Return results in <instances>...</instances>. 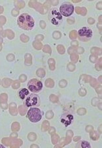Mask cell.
Masks as SVG:
<instances>
[{"instance_id": "obj_1", "label": "cell", "mask_w": 102, "mask_h": 148, "mask_svg": "<svg viewBox=\"0 0 102 148\" xmlns=\"http://www.w3.org/2000/svg\"><path fill=\"white\" fill-rule=\"evenodd\" d=\"M18 25L19 27L26 30H32L34 27L35 22L34 18L27 13L21 15L18 18Z\"/></svg>"}, {"instance_id": "obj_10", "label": "cell", "mask_w": 102, "mask_h": 148, "mask_svg": "<svg viewBox=\"0 0 102 148\" xmlns=\"http://www.w3.org/2000/svg\"><path fill=\"white\" fill-rule=\"evenodd\" d=\"M0 147H3V145H0Z\"/></svg>"}, {"instance_id": "obj_9", "label": "cell", "mask_w": 102, "mask_h": 148, "mask_svg": "<svg viewBox=\"0 0 102 148\" xmlns=\"http://www.w3.org/2000/svg\"><path fill=\"white\" fill-rule=\"evenodd\" d=\"M81 147L84 148V147H90V145L88 142H82L81 144Z\"/></svg>"}, {"instance_id": "obj_5", "label": "cell", "mask_w": 102, "mask_h": 148, "mask_svg": "<svg viewBox=\"0 0 102 148\" xmlns=\"http://www.w3.org/2000/svg\"><path fill=\"white\" fill-rule=\"evenodd\" d=\"M59 12L64 16H69L74 12V6L72 4L65 3L60 7Z\"/></svg>"}, {"instance_id": "obj_8", "label": "cell", "mask_w": 102, "mask_h": 148, "mask_svg": "<svg viewBox=\"0 0 102 148\" xmlns=\"http://www.w3.org/2000/svg\"><path fill=\"white\" fill-rule=\"evenodd\" d=\"M19 97L21 99H24L25 97H27V95L28 94V90L27 89V88H23L21 89L19 92Z\"/></svg>"}, {"instance_id": "obj_4", "label": "cell", "mask_w": 102, "mask_h": 148, "mask_svg": "<svg viewBox=\"0 0 102 148\" xmlns=\"http://www.w3.org/2000/svg\"><path fill=\"white\" fill-rule=\"evenodd\" d=\"M28 90H30L32 92H38L43 88V84L41 81L37 79H32L30 80L28 83Z\"/></svg>"}, {"instance_id": "obj_2", "label": "cell", "mask_w": 102, "mask_h": 148, "mask_svg": "<svg viewBox=\"0 0 102 148\" xmlns=\"http://www.w3.org/2000/svg\"><path fill=\"white\" fill-rule=\"evenodd\" d=\"M27 116L29 120L32 123H38L42 119V113L38 108L33 107L28 111Z\"/></svg>"}, {"instance_id": "obj_3", "label": "cell", "mask_w": 102, "mask_h": 148, "mask_svg": "<svg viewBox=\"0 0 102 148\" xmlns=\"http://www.w3.org/2000/svg\"><path fill=\"white\" fill-rule=\"evenodd\" d=\"M49 18L53 25H60L63 21V16L57 9H52L49 14Z\"/></svg>"}, {"instance_id": "obj_7", "label": "cell", "mask_w": 102, "mask_h": 148, "mask_svg": "<svg viewBox=\"0 0 102 148\" xmlns=\"http://www.w3.org/2000/svg\"><path fill=\"white\" fill-rule=\"evenodd\" d=\"M79 35L80 36L90 38L92 37L93 32H92V30L90 28L87 27H83L79 30Z\"/></svg>"}, {"instance_id": "obj_6", "label": "cell", "mask_w": 102, "mask_h": 148, "mask_svg": "<svg viewBox=\"0 0 102 148\" xmlns=\"http://www.w3.org/2000/svg\"><path fill=\"white\" fill-rule=\"evenodd\" d=\"M38 102V97L36 94H30L27 97L25 100V105L27 107L36 106Z\"/></svg>"}]
</instances>
